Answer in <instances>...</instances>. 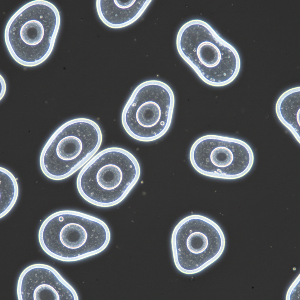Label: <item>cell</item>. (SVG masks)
<instances>
[{"label": "cell", "instance_id": "cell-1", "mask_svg": "<svg viewBox=\"0 0 300 300\" xmlns=\"http://www.w3.org/2000/svg\"><path fill=\"white\" fill-rule=\"evenodd\" d=\"M110 233L100 219L70 210L56 212L43 221L38 239L43 251L51 257L66 262L79 260L104 250Z\"/></svg>", "mask_w": 300, "mask_h": 300}, {"label": "cell", "instance_id": "cell-2", "mask_svg": "<svg viewBox=\"0 0 300 300\" xmlns=\"http://www.w3.org/2000/svg\"><path fill=\"white\" fill-rule=\"evenodd\" d=\"M176 46L183 59L209 85L226 86L239 72L241 60L236 49L204 21L193 19L182 25Z\"/></svg>", "mask_w": 300, "mask_h": 300}, {"label": "cell", "instance_id": "cell-3", "mask_svg": "<svg viewBox=\"0 0 300 300\" xmlns=\"http://www.w3.org/2000/svg\"><path fill=\"white\" fill-rule=\"evenodd\" d=\"M60 21L58 9L49 1L34 0L20 7L4 30L5 43L12 57L26 67L44 62L53 50Z\"/></svg>", "mask_w": 300, "mask_h": 300}, {"label": "cell", "instance_id": "cell-4", "mask_svg": "<svg viewBox=\"0 0 300 300\" xmlns=\"http://www.w3.org/2000/svg\"><path fill=\"white\" fill-rule=\"evenodd\" d=\"M141 169L136 158L124 149L111 147L93 156L78 175V192L94 205L108 207L126 197L139 178Z\"/></svg>", "mask_w": 300, "mask_h": 300}, {"label": "cell", "instance_id": "cell-5", "mask_svg": "<svg viewBox=\"0 0 300 300\" xmlns=\"http://www.w3.org/2000/svg\"><path fill=\"white\" fill-rule=\"evenodd\" d=\"M102 141L101 131L94 121L84 118L69 120L55 131L43 147L41 169L50 179L67 178L94 156Z\"/></svg>", "mask_w": 300, "mask_h": 300}, {"label": "cell", "instance_id": "cell-6", "mask_svg": "<svg viewBox=\"0 0 300 300\" xmlns=\"http://www.w3.org/2000/svg\"><path fill=\"white\" fill-rule=\"evenodd\" d=\"M175 103L174 93L167 84L155 80L144 81L135 88L124 107L123 127L136 140L155 141L169 129Z\"/></svg>", "mask_w": 300, "mask_h": 300}, {"label": "cell", "instance_id": "cell-7", "mask_svg": "<svg viewBox=\"0 0 300 300\" xmlns=\"http://www.w3.org/2000/svg\"><path fill=\"white\" fill-rule=\"evenodd\" d=\"M173 260L186 275L199 273L216 261L225 246L224 233L211 219L199 214L188 216L175 227L171 236Z\"/></svg>", "mask_w": 300, "mask_h": 300}, {"label": "cell", "instance_id": "cell-8", "mask_svg": "<svg viewBox=\"0 0 300 300\" xmlns=\"http://www.w3.org/2000/svg\"><path fill=\"white\" fill-rule=\"evenodd\" d=\"M189 159L194 168L209 177L227 180L245 176L253 164V151L244 141L227 136L208 134L191 146Z\"/></svg>", "mask_w": 300, "mask_h": 300}, {"label": "cell", "instance_id": "cell-9", "mask_svg": "<svg viewBox=\"0 0 300 300\" xmlns=\"http://www.w3.org/2000/svg\"><path fill=\"white\" fill-rule=\"evenodd\" d=\"M19 300H78L74 288L52 267L36 263L25 268L18 278Z\"/></svg>", "mask_w": 300, "mask_h": 300}, {"label": "cell", "instance_id": "cell-10", "mask_svg": "<svg viewBox=\"0 0 300 300\" xmlns=\"http://www.w3.org/2000/svg\"><path fill=\"white\" fill-rule=\"evenodd\" d=\"M152 0H97L98 15L104 24L113 28L129 25L142 14Z\"/></svg>", "mask_w": 300, "mask_h": 300}, {"label": "cell", "instance_id": "cell-11", "mask_svg": "<svg viewBox=\"0 0 300 300\" xmlns=\"http://www.w3.org/2000/svg\"><path fill=\"white\" fill-rule=\"evenodd\" d=\"M300 87L290 88L283 93L277 100L275 111L281 122L300 143Z\"/></svg>", "mask_w": 300, "mask_h": 300}, {"label": "cell", "instance_id": "cell-12", "mask_svg": "<svg viewBox=\"0 0 300 300\" xmlns=\"http://www.w3.org/2000/svg\"><path fill=\"white\" fill-rule=\"evenodd\" d=\"M0 219L11 210L16 203L19 194L17 180L6 169L0 167Z\"/></svg>", "mask_w": 300, "mask_h": 300}, {"label": "cell", "instance_id": "cell-13", "mask_svg": "<svg viewBox=\"0 0 300 300\" xmlns=\"http://www.w3.org/2000/svg\"><path fill=\"white\" fill-rule=\"evenodd\" d=\"M298 284L297 283L296 284L295 283L293 284V285L290 287L291 288L289 289L290 290L288 291L289 293H288L289 294V298H299L298 297V293H298V291H299V290L298 291V289H299V286L298 287V286H298Z\"/></svg>", "mask_w": 300, "mask_h": 300}, {"label": "cell", "instance_id": "cell-14", "mask_svg": "<svg viewBox=\"0 0 300 300\" xmlns=\"http://www.w3.org/2000/svg\"><path fill=\"white\" fill-rule=\"evenodd\" d=\"M1 83V92L0 100L4 96L6 90V85L5 80L3 77L0 75Z\"/></svg>", "mask_w": 300, "mask_h": 300}]
</instances>
